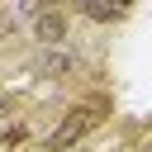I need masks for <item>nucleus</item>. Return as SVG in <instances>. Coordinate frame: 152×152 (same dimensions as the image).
<instances>
[{
	"label": "nucleus",
	"instance_id": "obj_1",
	"mask_svg": "<svg viewBox=\"0 0 152 152\" xmlns=\"http://www.w3.org/2000/svg\"><path fill=\"white\" fill-rule=\"evenodd\" d=\"M104 124V95H95V100H81V104H71L66 114H62V124H57V133L48 138V152H66V147H76V142H86L95 128Z\"/></svg>",
	"mask_w": 152,
	"mask_h": 152
},
{
	"label": "nucleus",
	"instance_id": "obj_2",
	"mask_svg": "<svg viewBox=\"0 0 152 152\" xmlns=\"http://www.w3.org/2000/svg\"><path fill=\"white\" fill-rule=\"evenodd\" d=\"M28 38L38 43V48H66V38H71V14L66 10H38L33 19H28Z\"/></svg>",
	"mask_w": 152,
	"mask_h": 152
},
{
	"label": "nucleus",
	"instance_id": "obj_3",
	"mask_svg": "<svg viewBox=\"0 0 152 152\" xmlns=\"http://www.w3.org/2000/svg\"><path fill=\"white\" fill-rule=\"evenodd\" d=\"M28 66H33V76H38V81H66V76H76V71H81V57H76V52H66V48H38Z\"/></svg>",
	"mask_w": 152,
	"mask_h": 152
},
{
	"label": "nucleus",
	"instance_id": "obj_4",
	"mask_svg": "<svg viewBox=\"0 0 152 152\" xmlns=\"http://www.w3.org/2000/svg\"><path fill=\"white\" fill-rule=\"evenodd\" d=\"M38 10H52V0H19V14H28V19H33Z\"/></svg>",
	"mask_w": 152,
	"mask_h": 152
},
{
	"label": "nucleus",
	"instance_id": "obj_5",
	"mask_svg": "<svg viewBox=\"0 0 152 152\" xmlns=\"http://www.w3.org/2000/svg\"><path fill=\"white\" fill-rule=\"evenodd\" d=\"M104 5H109V10H114V14H128V10H133V5H138V0H104Z\"/></svg>",
	"mask_w": 152,
	"mask_h": 152
},
{
	"label": "nucleus",
	"instance_id": "obj_6",
	"mask_svg": "<svg viewBox=\"0 0 152 152\" xmlns=\"http://www.w3.org/2000/svg\"><path fill=\"white\" fill-rule=\"evenodd\" d=\"M5 114H10V100H5V95H0V119H5Z\"/></svg>",
	"mask_w": 152,
	"mask_h": 152
},
{
	"label": "nucleus",
	"instance_id": "obj_7",
	"mask_svg": "<svg viewBox=\"0 0 152 152\" xmlns=\"http://www.w3.org/2000/svg\"><path fill=\"white\" fill-rule=\"evenodd\" d=\"M138 152H152V138H147V142H142V147H138Z\"/></svg>",
	"mask_w": 152,
	"mask_h": 152
}]
</instances>
